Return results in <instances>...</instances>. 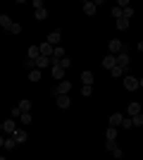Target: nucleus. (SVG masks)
Returning a JSON list of instances; mask_svg holds the SVG:
<instances>
[{
    "instance_id": "f257e3e1",
    "label": "nucleus",
    "mask_w": 143,
    "mask_h": 160,
    "mask_svg": "<svg viewBox=\"0 0 143 160\" xmlns=\"http://www.w3.org/2000/svg\"><path fill=\"white\" fill-rule=\"evenodd\" d=\"M69 91H72V81L62 79L60 84L55 86V91H53V93H55V96H69Z\"/></svg>"
},
{
    "instance_id": "f03ea898",
    "label": "nucleus",
    "mask_w": 143,
    "mask_h": 160,
    "mask_svg": "<svg viewBox=\"0 0 143 160\" xmlns=\"http://www.w3.org/2000/svg\"><path fill=\"white\" fill-rule=\"evenodd\" d=\"M119 53H124V43L119 38H112L110 41V55H119Z\"/></svg>"
},
{
    "instance_id": "7ed1b4c3",
    "label": "nucleus",
    "mask_w": 143,
    "mask_h": 160,
    "mask_svg": "<svg viewBox=\"0 0 143 160\" xmlns=\"http://www.w3.org/2000/svg\"><path fill=\"white\" fill-rule=\"evenodd\" d=\"M124 88H126V91H136L138 88V79L131 77V74H126V77H124Z\"/></svg>"
},
{
    "instance_id": "20e7f679",
    "label": "nucleus",
    "mask_w": 143,
    "mask_h": 160,
    "mask_svg": "<svg viewBox=\"0 0 143 160\" xmlns=\"http://www.w3.org/2000/svg\"><path fill=\"white\" fill-rule=\"evenodd\" d=\"M45 41H48V43H50V46L55 48V46H57V43L62 41V33L57 31V29H55V31H50V33H48V38H45Z\"/></svg>"
},
{
    "instance_id": "39448f33",
    "label": "nucleus",
    "mask_w": 143,
    "mask_h": 160,
    "mask_svg": "<svg viewBox=\"0 0 143 160\" xmlns=\"http://www.w3.org/2000/svg\"><path fill=\"white\" fill-rule=\"evenodd\" d=\"M117 67H122V69H126V67H129V53H126V50L117 55Z\"/></svg>"
},
{
    "instance_id": "423d86ee",
    "label": "nucleus",
    "mask_w": 143,
    "mask_h": 160,
    "mask_svg": "<svg viewBox=\"0 0 143 160\" xmlns=\"http://www.w3.org/2000/svg\"><path fill=\"white\" fill-rule=\"evenodd\" d=\"M2 132L12 136V134L17 132V122H14V120H7V122H2Z\"/></svg>"
},
{
    "instance_id": "0eeeda50",
    "label": "nucleus",
    "mask_w": 143,
    "mask_h": 160,
    "mask_svg": "<svg viewBox=\"0 0 143 160\" xmlns=\"http://www.w3.org/2000/svg\"><path fill=\"white\" fill-rule=\"evenodd\" d=\"M38 50H41V55H43V58H53V50H55V48H53V46H50V43L45 41V43H41V46H38Z\"/></svg>"
},
{
    "instance_id": "6e6552de",
    "label": "nucleus",
    "mask_w": 143,
    "mask_h": 160,
    "mask_svg": "<svg viewBox=\"0 0 143 160\" xmlns=\"http://www.w3.org/2000/svg\"><path fill=\"white\" fill-rule=\"evenodd\" d=\"M122 120H124V115L122 112H112V115H110V127H119V124H122Z\"/></svg>"
},
{
    "instance_id": "1a4fd4ad",
    "label": "nucleus",
    "mask_w": 143,
    "mask_h": 160,
    "mask_svg": "<svg viewBox=\"0 0 143 160\" xmlns=\"http://www.w3.org/2000/svg\"><path fill=\"white\" fill-rule=\"evenodd\" d=\"M57 98V108H62V110H67L69 105H72V98L69 96H55Z\"/></svg>"
},
{
    "instance_id": "9d476101",
    "label": "nucleus",
    "mask_w": 143,
    "mask_h": 160,
    "mask_svg": "<svg viewBox=\"0 0 143 160\" xmlns=\"http://www.w3.org/2000/svg\"><path fill=\"white\" fill-rule=\"evenodd\" d=\"M48 65H50V58H43V55L34 60V69H43V67H48Z\"/></svg>"
},
{
    "instance_id": "9b49d317",
    "label": "nucleus",
    "mask_w": 143,
    "mask_h": 160,
    "mask_svg": "<svg viewBox=\"0 0 143 160\" xmlns=\"http://www.w3.org/2000/svg\"><path fill=\"white\" fill-rule=\"evenodd\" d=\"M81 81H83V86H93V81H95L93 72H81Z\"/></svg>"
},
{
    "instance_id": "f8f14e48",
    "label": "nucleus",
    "mask_w": 143,
    "mask_h": 160,
    "mask_svg": "<svg viewBox=\"0 0 143 160\" xmlns=\"http://www.w3.org/2000/svg\"><path fill=\"white\" fill-rule=\"evenodd\" d=\"M12 136H14V141H17V143H24V141L29 139V134L24 132V129H17V132H14Z\"/></svg>"
},
{
    "instance_id": "ddd939ff",
    "label": "nucleus",
    "mask_w": 143,
    "mask_h": 160,
    "mask_svg": "<svg viewBox=\"0 0 143 160\" xmlns=\"http://www.w3.org/2000/svg\"><path fill=\"white\" fill-rule=\"evenodd\" d=\"M115 65H117V55H107V58L102 60V67H105V69H112Z\"/></svg>"
},
{
    "instance_id": "4468645a",
    "label": "nucleus",
    "mask_w": 143,
    "mask_h": 160,
    "mask_svg": "<svg viewBox=\"0 0 143 160\" xmlns=\"http://www.w3.org/2000/svg\"><path fill=\"white\" fill-rule=\"evenodd\" d=\"M17 108H19L21 112H31V100H29V98H21Z\"/></svg>"
},
{
    "instance_id": "2eb2a0df",
    "label": "nucleus",
    "mask_w": 143,
    "mask_h": 160,
    "mask_svg": "<svg viewBox=\"0 0 143 160\" xmlns=\"http://www.w3.org/2000/svg\"><path fill=\"white\" fill-rule=\"evenodd\" d=\"M53 79H57V81L64 79V69H62L60 65H55V67H53Z\"/></svg>"
},
{
    "instance_id": "dca6fc26",
    "label": "nucleus",
    "mask_w": 143,
    "mask_h": 160,
    "mask_svg": "<svg viewBox=\"0 0 143 160\" xmlns=\"http://www.w3.org/2000/svg\"><path fill=\"white\" fill-rule=\"evenodd\" d=\"M83 12L88 14V17H93V14H95V2H91V0H86V2H83Z\"/></svg>"
},
{
    "instance_id": "f3484780",
    "label": "nucleus",
    "mask_w": 143,
    "mask_h": 160,
    "mask_svg": "<svg viewBox=\"0 0 143 160\" xmlns=\"http://www.w3.org/2000/svg\"><path fill=\"white\" fill-rule=\"evenodd\" d=\"M136 115H141V105L138 103H129V115L126 117H136Z\"/></svg>"
},
{
    "instance_id": "a211bd4d",
    "label": "nucleus",
    "mask_w": 143,
    "mask_h": 160,
    "mask_svg": "<svg viewBox=\"0 0 143 160\" xmlns=\"http://www.w3.org/2000/svg\"><path fill=\"white\" fill-rule=\"evenodd\" d=\"M29 60H36V58H41V50H38V46H29Z\"/></svg>"
},
{
    "instance_id": "6ab92c4d",
    "label": "nucleus",
    "mask_w": 143,
    "mask_h": 160,
    "mask_svg": "<svg viewBox=\"0 0 143 160\" xmlns=\"http://www.w3.org/2000/svg\"><path fill=\"white\" fill-rule=\"evenodd\" d=\"M0 27H2V29H7V31H10V27H12V19H10L7 14H0Z\"/></svg>"
},
{
    "instance_id": "aec40b11",
    "label": "nucleus",
    "mask_w": 143,
    "mask_h": 160,
    "mask_svg": "<svg viewBox=\"0 0 143 160\" xmlns=\"http://www.w3.org/2000/svg\"><path fill=\"white\" fill-rule=\"evenodd\" d=\"M29 81H31V84L41 81V69H31V72H29Z\"/></svg>"
},
{
    "instance_id": "412c9836",
    "label": "nucleus",
    "mask_w": 143,
    "mask_h": 160,
    "mask_svg": "<svg viewBox=\"0 0 143 160\" xmlns=\"http://www.w3.org/2000/svg\"><path fill=\"white\" fill-rule=\"evenodd\" d=\"M105 139H107V141H115V139H117V129H115V127H107V132H105Z\"/></svg>"
},
{
    "instance_id": "4be33fe9",
    "label": "nucleus",
    "mask_w": 143,
    "mask_h": 160,
    "mask_svg": "<svg viewBox=\"0 0 143 160\" xmlns=\"http://www.w3.org/2000/svg\"><path fill=\"white\" fill-rule=\"evenodd\" d=\"M110 74H112V77H115V79H119V77H124V69H122V67H112V69H110Z\"/></svg>"
},
{
    "instance_id": "5701e85b",
    "label": "nucleus",
    "mask_w": 143,
    "mask_h": 160,
    "mask_svg": "<svg viewBox=\"0 0 143 160\" xmlns=\"http://www.w3.org/2000/svg\"><path fill=\"white\" fill-rule=\"evenodd\" d=\"M117 29H119V31H126V29H129V19H117Z\"/></svg>"
},
{
    "instance_id": "b1692460",
    "label": "nucleus",
    "mask_w": 143,
    "mask_h": 160,
    "mask_svg": "<svg viewBox=\"0 0 143 160\" xmlns=\"http://www.w3.org/2000/svg\"><path fill=\"white\" fill-rule=\"evenodd\" d=\"M45 17H48V10H45V7H41V10H36V19H38V22H43Z\"/></svg>"
},
{
    "instance_id": "393cba45",
    "label": "nucleus",
    "mask_w": 143,
    "mask_h": 160,
    "mask_svg": "<svg viewBox=\"0 0 143 160\" xmlns=\"http://www.w3.org/2000/svg\"><path fill=\"white\" fill-rule=\"evenodd\" d=\"M14 146H17V141H14V136H10V139H5V148H7V151H12Z\"/></svg>"
},
{
    "instance_id": "a878e982",
    "label": "nucleus",
    "mask_w": 143,
    "mask_h": 160,
    "mask_svg": "<svg viewBox=\"0 0 143 160\" xmlns=\"http://www.w3.org/2000/svg\"><path fill=\"white\" fill-rule=\"evenodd\" d=\"M122 17H124V19H131V17H134V7H126V10H122Z\"/></svg>"
},
{
    "instance_id": "bb28decb",
    "label": "nucleus",
    "mask_w": 143,
    "mask_h": 160,
    "mask_svg": "<svg viewBox=\"0 0 143 160\" xmlns=\"http://www.w3.org/2000/svg\"><path fill=\"white\" fill-rule=\"evenodd\" d=\"M119 127H124V129L134 127V120H131V117H124V120H122V124H119Z\"/></svg>"
},
{
    "instance_id": "cd10ccee",
    "label": "nucleus",
    "mask_w": 143,
    "mask_h": 160,
    "mask_svg": "<svg viewBox=\"0 0 143 160\" xmlns=\"http://www.w3.org/2000/svg\"><path fill=\"white\" fill-rule=\"evenodd\" d=\"M60 67H62V69H69V67H72V60H69V58H62V60H60Z\"/></svg>"
},
{
    "instance_id": "c85d7f7f",
    "label": "nucleus",
    "mask_w": 143,
    "mask_h": 160,
    "mask_svg": "<svg viewBox=\"0 0 143 160\" xmlns=\"http://www.w3.org/2000/svg\"><path fill=\"white\" fill-rule=\"evenodd\" d=\"M21 124H29V122H31V112H21Z\"/></svg>"
},
{
    "instance_id": "c756f323",
    "label": "nucleus",
    "mask_w": 143,
    "mask_h": 160,
    "mask_svg": "<svg viewBox=\"0 0 143 160\" xmlns=\"http://www.w3.org/2000/svg\"><path fill=\"white\" fill-rule=\"evenodd\" d=\"M131 120H134V127H141V124H143V112L136 115V117H131Z\"/></svg>"
},
{
    "instance_id": "7c9ffc66",
    "label": "nucleus",
    "mask_w": 143,
    "mask_h": 160,
    "mask_svg": "<svg viewBox=\"0 0 143 160\" xmlns=\"http://www.w3.org/2000/svg\"><path fill=\"white\" fill-rule=\"evenodd\" d=\"M112 17H115V19H122V7H112Z\"/></svg>"
},
{
    "instance_id": "2f4dec72",
    "label": "nucleus",
    "mask_w": 143,
    "mask_h": 160,
    "mask_svg": "<svg viewBox=\"0 0 143 160\" xmlns=\"http://www.w3.org/2000/svg\"><path fill=\"white\" fill-rule=\"evenodd\" d=\"M10 31H12V33H21V24H17V22H12V27H10Z\"/></svg>"
},
{
    "instance_id": "473e14b6",
    "label": "nucleus",
    "mask_w": 143,
    "mask_h": 160,
    "mask_svg": "<svg viewBox=\"0 0 143 160\" xmlns=\"http://www.w3.org/2000/svg\"><path fill=\"white\" fill-rule=\"evenodd\" d=\"M93 93V86H81V96H91Z\"/></svg>"
},
{
    "instance_id": "72a5a7b5",
    "label": "nucleus",
    "mask_w": 143,
    "mask_h": 160,
    "mask_svg": "<svg viewBox=\"0 0 143 160\" xmlns=\"http://www.w3.org/2000/svg\"><path fill=\"white\" fill-rule=\"evenodd\" d=\"M17 117H21V110L14 105V108H12V120H17Z\"/></svg>"
},
{
    "instance_id": "f704fd0d",
    "label": "nucleus",
    "mask_w": 143,
    "mask_h": 160,
    "mask_svg": "<svg viewBox=\"0 0 143 160\" xmlns=\"http://www.w3.org/2000/svg\"><path fill=\"white\" fill-rule=\"evenodd\" d=\"M110 153L115 155V158H122V151H119V146H115V148H112V151H110Z\"/></svg>"
},
{
    "instance_id": "c9c22d12",
    "label": "nucleus",
    "mask_w": 143,
    "mask_h": 160,
    "mask_svg": "<svg viewBox=\"0 0 143 160\" xmlns=\"http://www.w3.org/2000/svg\"><path fill=\"white\" fill-rule=\"evenodd\" d=\"M117 5L122 7V10H126V7H131V5H129V2H126V0H119V2H117Z\"/></svg>"
},
{
    "instance_id": "e433bc0d",
    "label": "nucleus",
    "mask_w": 143,
    "mask_h": 160,
    "mask_svg": "<svg viewBox=\"0 0 143 160\" xmlns=\"http://www.w3.org/2000/svg\"><path fill=\"white\" fill-rule=\"evenodd\" d=\"M138 50H141V53H143V41H141V43H138Z\"/></svg>"
},
{
    "instance_id": "4c0bfd02",
    "label": "nucleus",
    "mask_w": 143,
    "mask_h": 160,
    "mask_svg": "<svg viewBox=\"0 0 143 160\" xmlns=\"http://www.w3.org/2000/svg\"><path fill=\"white\" fill-rule=\"evenodd\" d=\"M138 88H143V79H138Z\"/></svg>"
},
{
    "instance_id": "58836bf2",
    "label": "nucleus",
    "mask_w": 143,
    "mask_h": 160,
    "mask_svg": "<svg viewBox=\"0 0 143 160\" xmlns=\"http://www.w3.org/2000/svg\"><path fill=\"white\" fill-rule=\"evenodd\" d=\"M0 146H5V139H2V136H0Z\"/></svg>"
},
{
    "instance_id": "ea45409f",
    "label": "nucleus",
    "mask_w": 143,
    "mask_h": 160,
    "mask_svg": "<svg viewBox=\"0 0 143 160\" xmlns=\"http://www.w3.org/2000/svg\"><path fill=\"white\" fill-rule=\"evenodd\" d=\"M0 160H7V158H5V155H0Z\"/></svg>"
}]
</instances>
